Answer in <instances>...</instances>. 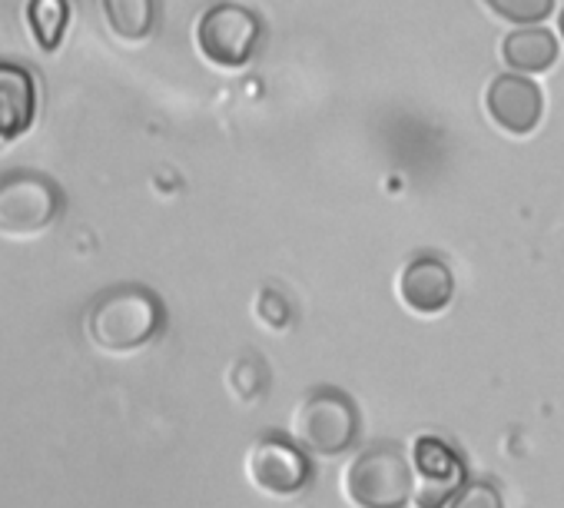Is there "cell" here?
Here are the masks:
<instances>
[{"mask_svg":"<svg viewBox=\"0 0 564 508\" xmlns=\"http://www.w3.org/2000/svg\"><path fill=\"white\" fill-rule=\"evenodd\" d=\"M412 458H415V465H412V475H415L412 498H415V505L419 508H445L452 501V495L468 478L462 455L442 435H422V439H415Z\"/></svg>","mask_w":564,"mask_h":508,"instance_id":"52a82bcc","label":"cell"},{"mask_svg":"<svg viewBox=\"0 0 564 508\" xmlns=\"http://www.w3.org/2000/svg\"><path fill=\"white\" fill-rule=\"evenodd\" d=\"M37 120V80L31 71L0 61V147L18 143Z\"/></svg>","mask_w":564,"mask_h":508,"instance_id":"30bf717a","label":"cell"},{"mask_svg":"<svg viewBox=\"0 0 564 508\" xmlns=\"http://www.w3.org/2000/svg\"><path fill=\"white\" fill-rule=\"evenodd\" d=\"M166 323L163 303L147 287H117L87 313V339L104 356H130L150 346Z\"/></svg>","mask_w":564,"mask_h":508,"instance_id":"6da1fadb","label":"cell"},{"mask_svg":"<svg viewBox=\"0 0 564 508\" xmlns=\"http://www.w3.org/2000/svg\"><path fill=\"white\" fill-rule=\"evenodd\" d=\"M343 488L356 508H405L415 488L412 462L395 442L369 445L349 462Z\"/></svg>","mask_w":564,"mask_h":508,"instance_id":"7a4b0ae2","label":"cell"},{"mask_svg":"<svg viewBox=\"0 0 564 508\" xmlns=\"http://www.w3.org/2000/svg\"><path fill=\"white\" fill-rule=\"evenodd\" d=\"M561 37H564V11H561Z\"/></svg>","mask_w":564,"mask_h":508,"instance_id":"ac0fdd59","label":"cell"},{"mask_svg":"<svg viewBox=\"0 0 564 508\" xmlns=\"http://www.w3.org/2000/svg\"><path fill=\"white\" fill-rule=\"evenodd\" d=\"M399 296L402 303L419 316L445 313L455 296V277L452 267L435 257V252H422V257L409 260V267L399 277Z\"/></svg>","mask_w":564,"mask_h":508,"instance_id":"ba28073f","label":"cell"},{"mask_svg":"<svg viewBox=\"0 0 564 508\" xmlns=\"http://www.w3.org/2000/svg\"><path fill=\"white\" fill-rule=\"evenodd\" d=\"M293 435L316 455H343L359 439V409L339 389H313L293 412Z\"/></svg>","mask_w":564,"mask_h":508,"instance_id":"3957f363","label":"cell"},{"mask_svg":"<svg viewBox=\"0 0 564 508\" xmlns=\"http://www.w3.org/2000/svg\"><path fill=\"white\" fill-rule=\"evenodd\" d=\"M229 389H232V396L242 399V402L256 399V396L265 389V366H262L256 356L236 359L232 369H229Z\"/></svg>","mask_w":564,"mask_h":508,"instance_id":"5bb4252c","label":"cell"},{"mask_svg":"<svg viewBox=\"0 0 564 508\" xmlns=\"http://www.w3.org/2000/svg\"><path fill=\"white\" fill-rule=\"evenodd\" d=\"M104 18L120 41H147L156 24V0H100Z\"/></svg>","mask_w":564,"mask_h":508,"instance_id":"7c38bea8","label":"cell"},{"mask_svg":"<svg viewBox=\"0 0 564 508\" xmlns=\"http://www.w3.org/2000/svg\"><path fill=\"white\" fill-rule=\"evenodd\" d=\"M488 114L491 120L508 130V133H531L541 123L544 114V97L538 90V84H531L521 74H501L488 84Z\"/></svg>","mask_w":564,"mask_h":508,"instance_id":"9c48e42d","label":"cell"},{"mask_svg":"<svg viewBox=\"0 0 564 508\" xmlns=\"http://www.w3.org/2000/svg\"><path fill=\"white\" fill-rule=\"evenodd\" d=\"M310 475H313V468H310V458L303 455V448L296 442L279 439V435H265L246 452V478L256 491H262L269 498L300 495L306 488Z\"/></svg>","mask_w":564,"mask_h":508,"instance_id":"8992f818","label":"cell"},{"mask_svg":"<svg viewBox=\"0 0 564 508\" xmlns=\"http://www.w3.org/2000/svg\"><path fill=\"white\" fill-rule=\"evenodd\" d=\"M485 4L511 24H541L554 11V0H485Z\"/></svg>","mask_w":564,"mask_h":508,"instance_id":"9a60e30c","label":"cell"},{"mask_svg":"<svg viewBox=\"0 0 564 508\" xmlns=\"http://www.w3.org/2000/svg\"><path fill=\"white\" fill-rule=\"evenodd\" d=\"M445 508H505V498H501V491L491 482L465 478V485L452 495V501Z\"/></svg>","mask_w":564,"mask_h":508,"instance_id":"2e32d148","label":"cell"},{"mask_svg":"<svg viewBox=\"0 0 564 508\" xmlns=\"http://www.w3.org/2000/svg\"><path fill=\"white\" fill-rule=\"evenodd\" d=\"M256 320L262 326H269L272 333H282V329L290 326V320H293V306L282 300L275 290H262L256 296Z\"/></svg>","mask_w":564,"mask_h":508,"instance_id":"e0dca14e","label":"cell"},{"mask_svg":"<svg viewBox=\"0 0 564 508\" xmlns=\"http://www.w3.org/2000/svg\"><path fill=\"white\" fill-rule=\"evenodd\" d=\"M501 57L511 71L521 74H541L557 61V41L547 28L538 24H521L511 31L501 44Z\"/></svg>","mask_w":564,"mask_h":508,"instance_id":"8fae6325","label":"cell"},{"mask_svg":"<svg viewBox=\"0 0 564 508\" xmlns=\"http://www.w3.org/2000/svg\"><path fill=\"white\" fill-rule=\"evenodd\" d=\"M262 37L259 18L242 4H216L196 24L199 54L219 71H242Z\"/></svg>","mask_w":564,"mask_h":508,"instance_id":"5b68a950","label":"cell"},{"mask_svg":"<svg viewBox=\"0 0 564 508\" xmlns=\"http://www.w3.org/2000/svg\"><path fill=\"white\" fill-rule=\"evenodd\" d=\"M64 196L41 173H11L0 180V236L31 239L54 226Z\"/></svg>","mask_w":564,"mask_h":508,"instance_id":"277c9868","label":"cell"},{"mask_svg":"<svg viewBox=\"0 0 564 508\" xmlns=\"http://www.w3.org/2000/svg\"><path fill=\"white\" fill-rule=\"evenodd\" d=\"M28 24L41 51H57L64 44L67 24H70V4L67 0H31L28 4Z\"/></svg>","mask_w":564,"mask_h":508,"instance_id":"4fadbf2b","label":"cell"}]
</instances>
